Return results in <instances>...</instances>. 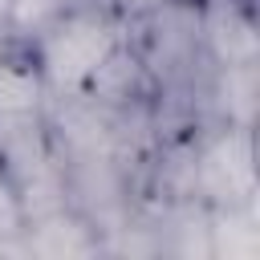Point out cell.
I'll list each match as a JSON object with an SVG mask.
<instances>
[{
    "label": "cell",
    "mask_w": 260,
    "mask_h": 260,
    "mask_svg": "<svg viewBox=\"0 0 260 260\" xmlns=\"http://www.w3.org/2000/svg\"><path fill=\"white\" fill-rule=\"evenodd\" d=\"M199 183L219 207H236L252 191V146H248V126L228 130L219 142L203 150L199 162Z\"/></svg>",
    "instance_id": "2"
},
{
    "label": "cell",
    "mask_w": 260,
    "mask_h": 260,
    "mask_svg": "<svg viewBox=\"0 0 260 260\" xmlns=\"http://www.w3.org/2000/svg\"><path fill=\"white\" fill-rule=\"evenodd\" d=\"M45 93L49 89L32 57V45H0V118L28 122Z\"/></svg>",
    "instance_id": "3"
},
{
    "label": "cell",
    "mask_w": 260,
    "mask_h": 260,
    "mask_svg": "<svg viewBox=\"0 0 260 260\" xmlns=\"http://www.w3.org/2000/svg\"><path fill=\"white\" fill-rule=\"evenodd\" d=\"M122 45L110 16L89 8H57L32 41V57L41 65L49 93H85L110 53Z\"/></svg>",
    "instance_id": "1"
},
{
    "label": "cell",
    "mask_w": 260,
    "mask_h": 260,
    "mask_svg": "<svg viewBox=\"0 0 260 260\" xmlns=\"http://www.w3.org/2000/svg\"><path fill=\"white\" fill-rule=\"evenodd\" d=\"M28 228V211H24V195L20 183L12 179L8 167H0V240H12Z\"/></svg>",
    "instance_id": "4"
}]
</instances>
